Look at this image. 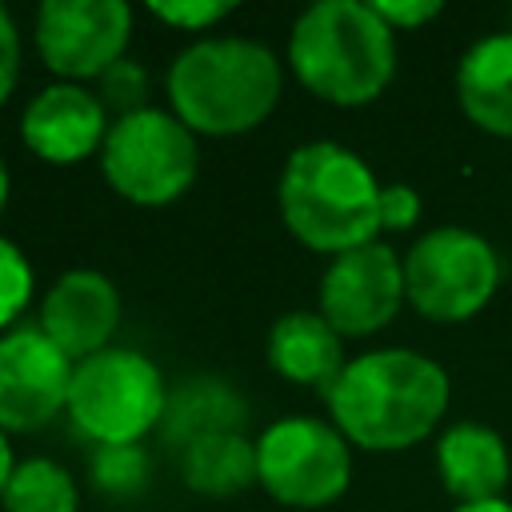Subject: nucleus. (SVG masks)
<instances>
[{
  "instance_id": "f257e3e1",
  "label": "nucleus",
  "mask_w": 512,
  "mask_h": 512,
  "mask_svg": "<svg viewBox=\"0 0 512 512\" xmlns=\"http://www.w3.org/2000/svg\"><path fill=\"white\" fill-rule=\"evenodd\" d=\"M340 436L368 452L420 444L448 408V376L412 348H376L344 364L324 392Z\"/></svg>"
},
{
  "instance_id": "f03ea898",
  "label": "nucleus",
  "mask_w": 512,
  "mask_h": 512,
  "mask_svg": "<svg viewBox=\"0 0 512 512\" xmlns=\"http://www.w3.org/2000/svg\"><path fill=\"white\" fill-rule=\"evenodd\" d=\"M164 92L196 136H244L280 104L284 64L248 36H200L168 64Z\"/></svg>"
},
{
  "instance_id": "7ed1b4c3",
  "label": "nucleus",
  "mask_w": 512,
  "mask_h": 512,
  "mask_svg": "<svg viewBox=\"0 0 512 512\" xmlns=\"http://www.w3.org/2000/svg\"><path fill=\"white\" fill-rule=\"evenodd\" d=\"M380 180L344 144L312 140L300 144L276 184L284 228L312 252H352L372 244L380 232Z\"/></svg>"
},
{
  "instance_id": "20e7f679",
  "label": "nucleus",
  "mask_w": 512,
  "mask_h": 512,
  "mask_svg": "<svg viewBox=\"0 0 512 512\" xmlns=\"http://www.w3.org/2000/svg\"><path fill=\"white\" fill-rule=\"evenodd\" d=\"M292 76L336 108L372 104L396 72V32L364 0H316L288 32Z\"/></svg>"
},
{
  "instance_id": "39448f33",
  "label": "nucleus",
  "mask_w": 512,
  "mask_h": 512,
  "mask_svg": "<svg viewBox=\"0 0 512 512\" xmlns=\"http://www.w3.org/2000/svg\"><path fill=\"white\" fill-rule=\"evenodd\" d=\"M100 172L108 188L136 208L176 204L200 172L196 132L172 108L148 104L116 116L100 148Z\"/></svg>"
},
{
  "instance_id": "423d86ee",
  "label": "nucleus",
  "mask_w": 512,
  "mask_h": 512,
  "mask_svg": "<svg viewBox=\"0 0 512 512\" xmlns=\"http://www.w3.org/2000/svg\"><path fill=\"white\" fill-rule=\"evenodd\" d=\"M168 384L152 356L112 344L72 368L68 416L92 444H140L160 428Z\"/></svg>"
},
{
  "instance_id": "0eeeda50",
  "label": "nucleus",
  "mask_w": 512,
  "mask_h": 512,
  "mask_svg": "<svg viewBox=\"0 0 512 512\" xmlns=\"http://www.w3.org/2000/svg\"><path fill=\"white\" fill-rule=\"evenodd\" d=\"M500 288L496 248L468 228H432L404 256L408 304L436 324H460L476 316Z\"/></svg>"
},
{
  "instance_id": "6e6552de",
  "label": "nucleus",
  "mask_w": 512,
  "mask_h": 512,
  "mask_svg": "<svg viewBox=\"0 0 512 512\" xmlns=\"http://www.w3.org/2000/svg\"><path fill=\"white\" fill-rule=\"evenodd\" d=\"M352 448L336 424L280 416L256 436V484L288 508H324L348 492Z\"/></svg>"
},
{
  "instance_id": "1a4fd4ad",
  "label": "nucleus",
  "mask_w": 512,
  "mask_h": 512,
  "mask_svg": "<svg viewBox=\"0 0 512 512\" xmlns=\"http://www.w3.org/2000/svg\"><path fill=\"white\" fill-rule=\"evenodd\" d=\"M32 40L56 80H100L128 56L132 8L124 0H44L32 20Z\"/></svg>"
},
{
  "instance_id": "9d476101",
  "label": "nucleus",
  "mask_w": 512,
  "mask_h": 512,
  "mask_svg": "<svg viewBox=\"0 0 512 512\" xmlns=\"http://www.w3.org/2000/svg\"><path fill=\"white\" fill-rule=\"evenodd\" d=\"M404 292V260L372 240L328 260L320 276V316L340 336H372L396 320Z\"/></svg>"
},
{
  "instance_id": "9b49d317",
  "label": "nucleus",
  "mask_w": 512,
  "mask_h": 512,
  "mask_svg": "<svg viewBox=\"0 0 512 512\" xmlns=\"http://www.w3.org/2000/svg\"><path fill=\"white\" fill-rule=\"evenodd\" d=\"M72 360L32 324L0 336V428L36 432L68 408Z\"/></svg>"
},
{
  "instance_id": "f8f14e48",
  "label": "nucleus",
  "mask_w": 512,
  "mask_h": 512,
  "mask_svg": "<svg viewBox=\"0 0 512 512\" xmlns=\"http://www.w3.org/2000/svg\"><path fill=\"white\" fill-rule=\"evenodd\" d=\"M120 288L96 268H68L52 280L40 300V332L72 360H88L112 348V332L120 324Z\"/></svg>"
},
{
  "instance_id": "ddd939ff",
  "label": "nucleus",
  "mask_w": 512,
  "mask_h": 512,
  "mask_svg": "<svg viewBox=\"0 0 512 512\" xmlns=\"http://www.w3.org/2000/svg\"><path fill=\"white\" fill-rule=\"evenodd\" d=\"M108 128L112 120L100 96L68 80L40 88L20 116V140L44 164H80L88 156H100Z\"/></svg>"
},
{
  "instance_id": "4468645a",
  "label": "nucleus",
  "mask_w": 512,
  "mask_h": 512,
  "mask_svg": "<svg viewBox=\"0 0 512 512\" xmlns=\"http://www.w3.org/2000/svg\"><path fill=\"white\" fill-rule=\"evenodd\" d=\"M268 364L288 384L328 392L332 380L344 372V336L308 308L284 312L268 332Z\"/></svg>"
},
{
  "instance_id": "2eb2a0df",
  "label": "nucleus",
  "mask_w": 512,
  "mask_h": 512,
  "mask_svg": "<svg viewBox=\"0 0 512 512\" xmlns=\"http://www.w3.org/2000/svg\"><path fill=\"white\" fill-rule=\"evenodd\" d=\"M436 468L444 488L460 500V504H488L500 500V492L508 488L512 476V460L504 440L484 428V424H452L440 440H436Z\"/></svg>"
},
{
  "instance_id": "dca6fc26",
  "label": "nucleus",
  "mask_w": 512,
  "mask_h": 512,
  "mask_svg": "<svg viewBox=\"0 0 512 512\" xmlns=\"http://www.w3.org/2000/svg\"><path fill=\"white\" fill-rule=\"evenodd\" d=\"M456 100L488 136H512V32L476 40L456 64Z\"/></svg>"
},
{
  "instance_id": "f3484780",
  "label": "nucleus",
  "mask_w": 512,
  "mask_h": 512,
  "mask_svg": "<svg viewBox=\"0 0 512 512\" xmlns=\"http://www.w3.org/2000/svg\"><path fill=\"white\" fill-rule=\"evenodd\" d=\"M212 432H244V400L228 380L192 376L176 392H168V408L160 420V436L180 452Z\"/></svg>"
},
{
  "instance_id": "a211bd4d",
  "label": "nucleus",
  "mask_w": 512,
  "mask_h": 512,
  "mask_svg": "<svg viewBox=\"0 0 512 512\" xmlns=\"http://www.w3.org/2000/svg\"><path fill=\"white\" fill-rule=\"evenodd\" d=\"M180 456V480L208 500L236 496L256 484V440L244 432H212L192 440Z\"/></svg>"
},
{
  "instance_id": "6ab92c4d",
  "label": "nucleus",
  "mask_w": 512,
  "mask_h": 512,
  "mask_svg": "<svg viewBox=\"0 0 512 512\" xmlns=\"http://www.w3.org/2000/svg\"><path fill=\"white\" fill-rule=\"evenodd\" d=\"M0 508L4 512H80V488L60 460L28 456V460H16Z\"/></svg>"
},
{
  "instance_id": "aec40b11",
  "label": "nucleus",
  "mask_w": 512,
  "mask_h": 512,
  "mask_svg": "<svg viewBox=\"0 0 512 512\" xmlns=\"http://www.w3.org/2000/svg\"><path fill=\"white\" fill-rule=\"evenodd\" d=\"M148 452L144 444H96L92 460H88V480L96 492L104 496H136L144 484H148Z\"/></svg>"
},
{
  "instance_id": "412c9836",
  "label": "nucleus",
  "mask_w": 512,
  "mask_h": 512,
  "mask_svg": "<svg viewBox=\"0 0 512 512\" xmlns=\"http://www.w3.org/2000/svg\"><path fill=\"white\" fill-rule=\"evenodd\" d=\"M32 284L36 272L24 256V248L8 236H0V336L16 328V320L24 316V308L32 304Z\"/></svg>"
},
{
  "instance_id": "4be33fe9",
  "label": "nucleus",
  "mask_w": 512,
  "mask_h": 512,
  "mask_svg": "<svg viewBox=\"0 0 512 512\" xmlns=\"http://www.w3.org/2000/svg\"><path fill=\"white\" fill-rule=\"evenodd\" d=\"M96 88H100V104L108 112H116V116H128V112L148 108V68L136 64V60H128V56L120 64H112L96 80Z\"/></svg>"
},
{
  "instance_id": "5701e85b",
  "label": "nucleus",
  "mask_w": 512,
  "mask_h": 512,
  "mask_svg": "<svg viewBox=\"0 0 512 512\" xmlns=\"http://www.w3.org/2000/svg\"><path fill=\"white\" fill-rule=\"evenodd\" d=\"M148 12L180 32H208L220 20H228L236 12V4H220V0H152Z\"/></svg>"
},
{
  "instance_id": "b1692460",
  "label": "nucleus",
  "mask_w": 512,
  "mask_h": 512,
  "mask_svg": "<svg viewBox=\"0 0 512 512\" xmlns=\"http://www.w3.org/2000/svg\"><path fill=\"white\" fill-rule=\"evenodd\" d=\"M420 220V196L408 184H384L380 188V228L404 232Z\"/></svg>"
},
{
  "instance_id": "393cba45",
  "label": "nucleus",
  "mask_w": 512,
  "mask_h": 512,
  "mask_svg": "<svg viewBox=\"0 0 512 512\" xmlns=\"http://www.w3.org/2000/svg\"><path fill=\"white\" fill-rule=\"evenodd\" d=\"M20 60H24V44H20V28L12 20V12L0 4V104L16 92L20 80Z\"/></svg>"
},
{
  "instance_id": "a878e982",
  "label": "nucleus",
  "mask_w": 512,
  "mask_h": 512,
  "mask_svg": "<svg viewBox=\"0 0 512 512\" xmlns=\"http://www.w3.org/2000/svg\"><path fill=\"white\" fill-rule=\"evenodd\" d=\"M376 16L392 28V32H404V28H420L428 20L440 16V4L436 0H372Z\"/></svg>"
},
{
  "instance_id": "bb28decb",
  "label": "nucleus",
  "mask_w": 512,
  "mask_h": 512,
  "mask_svg": "<svg viewBox=\"0 0 512 512\" xmlns=\"http://www.w3.org/2000/svg\"><path fill=\"white\" fill-rule=\"evenodd\" d=\"M12 468H16V456H12L8 432L0 428V500H4V488H8V480H12Z\"/></svg>"
},
{
  "instance_id": "cd10ccee",
  "label": "nucleus",
  "mask_w": 512,
  "mask_h": 512,
  "mask_svg": "<svg viewBox=\"0 0 512 512\" xmlns=\"http://www.w3.org/2000/svg\"><path fill=\"white\" fill-rule=\"evenodd\" d=\"M456 512H512L508 500H488V504H460Z\"/></svg>"
},
{
  "instance_id": "c85d7f7f",
  "label": "nucleus",
  "mask_w": 512,
  "mask_h": 512,
  "mask_svg": "<svg viewBox=\"0 0 512 512\" xmlns=\"http://www.w3.org/2000/svg\"><path fill=\"white\" fill-rule=\"evenodd\" d=\"M8 188H12V180H8V164H4V156H0V212H4V204H8Z\"/></svg>"
}]
</instances>
